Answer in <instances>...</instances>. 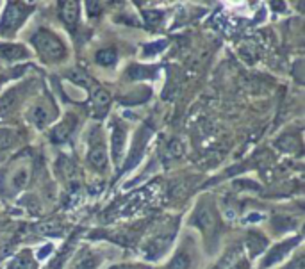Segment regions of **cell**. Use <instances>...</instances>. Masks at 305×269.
Listing matches in <instances>:
<instances>
[{
    "instance_id": "cell-14",
    "label": "cell",
    "mask_w": 305,
    "mask_h": 269,
    "mask_svg": "<svg viewBox=\"0 0 305 269\" xmlns=\"http://www.w3.org/2000/svg\"><path fill=\"white\" fill-rule=\"evenodd\" d=\"M298 243V239L295 241H286V243H282L280 246H277V248H273L270 253H268V257L263 261V268H268V266H273L277 264V261H280L282 257L286 255V253L289 252V250L295 248V244Z\"/></svg>"
},
{
    "instance_id": "cell-13",
    "label": "cell",
    "mask_w": 305,
    "mask_h": 269,
    "mask_svg": "<svg viewBox=\"0 0 305 269\" xmlns=\"http://www.w3.org/2000/svg\"><path fill=\"white\" fill-rule=\"evenodd\" d=\"M191 266H193L191 252L182 248V250H178V252L169 259V262L164 266V269H191Z\"/></svg>"
},
{
    "instance_id": "cell-11",
    "label": "cell",
    "mask_w": 305,
    "mask_h": 269,
    "mask_svg": "<svg viewBox=\"0 0 305 269\" xmlns=\"http://www.w3.org/2000/svg\"><path fill=\"white\" fill-rule=\"evenodd\" d=\"M89 94H91V103H93V107L98 112H104L107 107H109L111 94L107 93V90H104V88H100V86L93 84L91 88H89Z\"/></svg>"
},
{
    "instance_id": "cell-12",
    "label": "cell",
    "mask_w": 305,
    "mask_h": 269,
    "mask_svg": "<svg viewBox=\"0 0 305 269\" xmlns=\"http://www.w3.org/2000/svg\"><path fill=\"white\" fill-rule=\"evenodd\" d=\"M7 269H38V261L29 250H23L13 257V261L7 264Z\"/></svg>"
},
{
    "instance_id": "cell-2",
    "label": "cell",
    "mask_w": 305,
    "mask_h": 269,
    "mask_svg": "<svg viewBox=\"0 0 305 269\" xmlns=\"http://www.w3.org/2000/svg\"><path fill=\"white\" fill-rule=\"evenodd\" d=\"M30 45L36 56L45 64H61L68 59V47L59 34L50 29H38L30 36Z\"/></svg>"
},
{
    "instance_id": "cell-10",
    "label": "cell",
    "mask_w": 305,
    "mask_h": 269,
    "mask_svg": "<svg viewBox=\"0 0 305 269\" xmlns=\"http://www.w3.org/2000/svg\"><path fill=\"white\" fill-rule=\"evenodd\" d=\"M75 125H77L75 116H72V114L64 116V120H61L59 123L54 127V130H52V141L54 143L68 141V139L72 137L73 130H75Z\"/></svg>"
},
{
    "instance_id": "cell-8",
    "label": "cell",
    "mask_w": 305,
    "mask_h": 269,
    "mask_svg": "<svg viewBox=\"0 0 305 269\" xmlns=\"http://www.w3.org/2000/svg\"><path fill=\"white\" fill-rule=\"evenodd\" d=\"M125 145H127V128L120 123L113 125V130H111V155H113V161L116 164L122 161V155L125 152Z\"/></svg>"
},
{
    "instance_id": "cell-6",
    "label": "cell",
    "mask_w": 305,
    "mask_h": 269,
    "mask_svg": "<svg viewBox=\"0 0 305 269\" xmlns=\"http://www.w3.org/2000/svg\"><path fill=\"white\" fill-rule=\"evenodd\" d=\"M88 163L98 171H104L109 163V150H107L106 136L100 127L91 128L88 139Z\"/></svg>"
},
{
    "instance_id": "cell-5",
    "label": "cell",
    "mask_w": 305,
    "mask_h": 269,
    "mask_svg": "<svg viewBox=\"0 0 305 269\" xmlns=\"http://www.w3.org/2000/svg\"><path fill=\"white\" fill-rule=\"evenodd\" d=\"M30 13H32V5L25 2H9L0 16V36L7 39L13 38L18 29L25 23Z\"/></svg>"
},
{
    "instance_id": "cell-16",
    "label": "cell",
    "mask_w": 305,
    "mask_h": 269,
    "mask_svg": "<svg viewBox=\"0 0 305 269\" xmlns=\"http://www.w3.org/2000/svg\"><path fill=\"white\" fill-rule=\"evenodd\" d=\"M18 102V88H11L0 96V118L7 116Z\"/></svg>"
},
{
    "instance_id": "cell-18",
    "label": "cell",
    "mask_w": 305,
    "mask_h": 269,
    "mask_svg": "<svg viewBox=\"0 0 305 269\" xmlns=\"http://www.w3.org/2000/svg\"><path fill=\"white\" fill-rule=\"evenodd\" d=\"M111 269H149V268L140 264H123V266H113Z\"/></svg>"
},
{
    "instance_id": "cell-7",
    "label": "cell",
    "mask_w": 305,
    "mask_h": 269,
    "mask_svg": "<svg viewBox=\"0 0 305 269\" xmlns=\"http://www.w3.org/2000/svg\"><path fill=\"white\" fill-rule=\"evenodd\" d=\"M30 57V50L21 43L2 41L0 43V59L5 63H18Z\"/></svg>"
},
{
    "instance_id": "cell-4",
    "label": "cell",
    "mask_w": 305,
    "mask_h": 269,
    "mask_svg": "<svg viewBox=\"0 0 305 269\" xmlns=\"http://www.w3.org/2000/svg\"><path fill=\"white\" fill-rule=\"evenodd\" d=\"M57 114H59L57 105H55L52 94H48L47 91H43L39 96H36L25 111L27 121L36 128H39V130L50 127V123H54Z\"/></svg>"
},
{
    "instance_id": "cell-17",
    "label": "cell",
    "mask_w": 305,
    "mask_h": 269,
    "mask_svg": "<svg viewBox=\"0 0 305 269\" xmlns=\"http://www.w3.org/2000/svg\"><path fill=\"white\" fill-rule=\"evenodd\" d=\"M97 63L102 64V66H113L116 63V52L113 48L97 52Z\"/></svg>"
},
{
    "instance_id": "cell-9",
    "label": "cell",
    "mask_w": 305,
    "mask_h": 269,
    "mask_svg": "<svg viewBox=\"0 0 305 269\" xmlns=\"http://www.w3.org/2000/svg\"><path fill=\"white\" fill-rule=\"evenodd\" d=\"M59 16L63 23H66L68 29H75L81 18V4L68 0V2H61L59 4Z\"/></svg>"
},
{
    "instance_id": "cell-15",
    "label": "cell",
    "mask_w": 305,
    "mask_h": 269,
    "mask_svg": "<svg viewBox=\"0 0 305 269\" xmlns=\"http://www.w3.org/2000/svg\"><path fill=\"white\" fill-rule=\"evenodd\" d=\"M20 141V134L14 128H0V154L11 152Z\"/></svg>"
},
{
    "instance_id": "cell-3",
    "label": "cell",
    "mask_w": 305,
    "mask_h": 269,
    "mask_svg": "<svg viewBox=\"0 0 305 269\" xmlns=\"http://www.w3.org/2000/svg\"><path fill=\"white\" fill-rule=\"evenodd\" d=\"M191 225L202 232V235L205 237V243H209L211 250H214L218 243V235L221 232V223L220 214H218L216 207L211 200L198 201V205L191 214Z\"/></svg>"
},
{
    "instance_id": "cell-1",
    "label": "cell",
    "mask_w": 305,
    "mask_h": 269,
    "mask_svg": "<svg viewBox=\"0 0 305 269\" xmlns=\"http://www.w3.org/2000/svg\"><path fill=\"white\" fill-rule=\"evenodd\" d=\"M32 179V159L30 155H18L7 164L0 175V194L5 200L16 198L25 191Z\"/></svg>"
}]
</instances>
